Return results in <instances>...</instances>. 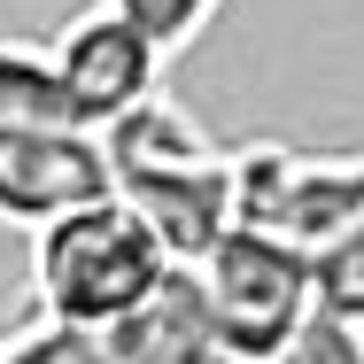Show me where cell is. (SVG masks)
Here are the masks:
<instances>
[{
    "instance_id": "obj_3",
    "label": "cell",
    "mask_w": 364,
    "mask_h": 364,
    "mask_svg": "<svg viewBox=\"0 0 364 364\" xmlns=\"http://www.w3.org/2000/svg\"><path fill=\"white\" fill-rule=\"evenodd\" d=\"M186 279H194V302L210 318V341L225 364H279L294 333L318 318V256H302L256 225H232Z\"/></svg>"
},
{
    "instance_id": "obj_2",
    "label": "cell",
    "mask_w": 364,
    "mask_h": 364,
    "mask_svg": "<svg viewBox=\"0 0 364 364\" xmlns=\"http://www.w3.org/2000/svg\"><path fill=\"white\" fill-rule=\"evenodd\" d=\"M171 279H178V264L155 248V232L117 194L31 232V302H39L47 333H109V326L140 318Z\"/></svg>"
},
{
    "instance_id": "obj_4",
    "label": "cell",
    "mask_w": 364,
    "mask_h": 364,
    "mask_svg": "<svg viewBox=\"0 0 364 364\" xmlns=\"http://www.w3.org/2000/svg\"><path fill=\"white\" fill-rule=\"evenodd\" d=\"M232 225L326 256L349 225H364V155H310L287 140L232 147Z\"/></svg>"
},
{
    "instance_id": "obj_5",
    "label": "cell",
    "mask_w": 364,
    "mask_h": 364,
    "mask_svg": "<svg viewBox=\"0 0 364 364\" xmlns=\"http://www.w3.org/2000/svg\"><path fill=\"white\" fill-rule=\"evenodd\" d=\"M47 63H55V85H63V101H70V117L85 132H109L117 117H132L140 101L163 93L155 85L163 77V47L117 8L70 16V31L47 47Z\"/></svg>"
},
{
    "instance_id": "obj_8",
    "label": "cell",
    "mask_w": 364,
    "mask_h": 364,
    "mask_svg": "<svg viewBox=\"0 0 364 364\" xmlns=\"http://www.w3.org/2000/svg\"><path fill=\"white\" fill-rule=\"evenodd\" d=\"M279 364H364V326H341V318H310L302 333H294V349Z\"/></svg>"
},
{
    "instance_id": "obj_6",
    "label": "cell",
    "mask_w": 364,
    "mask_h": 364,
    "mask_svg": "<svg viewBox=\"0 0 364 364\" xmlns=\"http://www.w3.org/2000/svg\"><path fill=\"white\" fill-rule=\"evenodd\" d=\"M109 202V155L85 124H0V225L47 232L70 210Z\"/></svg>"
},
{
    "instance_id": "obj_7",
    "label": "cell",
    "mask_w": 364,
    "mask_h": 364,
    "mask_svg": "<svg viewBox=\"0 0 364 364\" xmlns=\"http://www.w3.org/2000/svg\"><path fill=\"white\" fill-rule=\"evenodd\" d=\"M101 8H117V16H132V23L147 31V39L163 47V63H171L178 47H194V39H202V23L218 16L225 0H101Z\"/></svg>"
},
{
    "instance_id": "obj_1",
    "label": "cell",
    "mask_w": 364,
    "mask_h": 364,
    "mask_svg": "<svg viewBox=\"0 0 364 364\" xmlns=\"http://www.w3.org/2000/svg\"><path fill=\"white\" fill-rule=\"evenodd\" d=\"M109 155V194L155 232V248L194 272L225 232H232V147L202 132V117L171 93L140 101L101 132Z\"/></svg>"
}]
</instances>
